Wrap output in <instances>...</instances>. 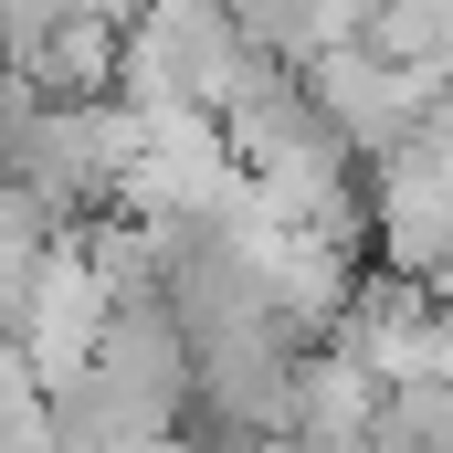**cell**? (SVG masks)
I'll return each mask as SVG.
<instances>
[{
	"mask_svg": "<svg viewBox=\"0 0 453 453\" xmlns=\"http://www.w3.org/2000/svg\"><path fill=\"white\" fill-rule=\"evenodd\" d=\"M201 453H296V433H242V443H201Z\"/></svg>",
	"mask_w": 453,
	"mask_h": 453,
	"instance_id": "6da1fadb",
	"label": "cell"
}]
</instances>
